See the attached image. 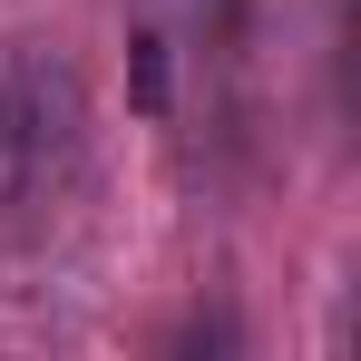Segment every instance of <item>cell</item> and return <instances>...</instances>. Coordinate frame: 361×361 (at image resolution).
Masks as SVG:
<instances>
[{"label":"cell","mask_w":361,"mask_h":361,"mask_svg":"<svg viewBox=\"0 0 361 361\" xmlns=\"http://www.w3.org/2000/svg\"><path fill=\"white\" fill-rule=\"evenodd\" d=\"M78 68L59 49H0V205H30L78 166Z\"/></svg>","instance_id":"cell-1"},{"label":"cell","mask_w":361,"mask_h":361,"mask_svg":"<svg viewBox=\"0 0 361 361\" xmlns=\"http://www.w3.org/2000/svg\"><path fill=\"white\" fill-rule=\"evenodd\" d=\"M137 108L166 118V49H157V39H137Z\"/></svg>","instance_id":"cell-2"}]
</instances>
